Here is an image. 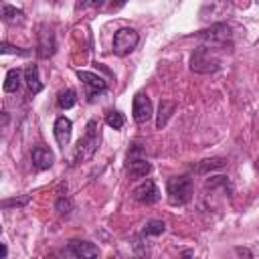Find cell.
I'll return each instance as SVG.
<instances>
[{
	"mask_svg": "<svg viewBox=\"0 0 259 259\" xmlns=\"http://www.w3.org/2000/svg\"><path fill=\"white\" fill-rule=\"evenodd\" d=\"M53 132H55V140L61 148H65L69 142H71V134H73V123L69 117L65 115H59L55 119V125H53Z\"/></svg>",
	"mask_w": 259,
	"mask_h": 259,
	"instance_id": "9",
	"label": "cell"
},
{
	"mask_svg": "<svg viewBox=\"0 0 259 259\" xmlns=\"http://www.w3.org/2000/svg\"><path fill=\"white\" fill-rule=\"evenodd\" d=\"M81 6H93V8H99L103 4V0H81L79 2Z\"/></svg>",
	"mask_w": 259,
	"mask_h": 259,
	"instance_id": "25",
	"label": "cell"
},
{
	"mask_svg": "<svg viewBox=\"0 0 259 259\" xmlns=\"http://www.w3.org/2000/svg\"><path fill=\"white\" fill-rule=\"evenodd\" d=\"M164 231H166V223L158 221V219H152V221H148L144 225V235L146 237H160Z\"/></svg>",
	"mask_w": 259,
	"mask_h": 259,
	"instance_id": "19",
	"label": "cell"
},
{
	"mask_svg": "<svg viewBox=\"0 0 259 259\" xmlns=\"http://www.w3.org/2000/svg\"><path fill=\"white\" fill-rule=\"evenodd\" d=\"M214 47H206V45H200L198 49H194L192 57H190V69L194 73H202V75H208V73H214L219 71L221 67V61L219 57L212 53Z\"/></svg>",
	"mask_w": 259,
	"mask_h": 259,
	"instance_id": "3",
	"label": "cell"
},
{
	"mask_svg": "<svg viewBox=\"0 0 259 259\" xmlns=\"http://www.w3.org/2000/svg\"><path fill=\"white\" fill-rule=\"evenodd\" d=\"M67 255L89 259V257H97L99 255V249L93 243H87V241H71L69 247H67Z\"/></svg>",
	"mask_w": 259,
	"mask_h": 259,
	"instance_id": "11",
	"label": "cell"
},
{
	"mask_svg": "<svg viewBox=\"0 0 259 259\" xmlns=\"http://www.w3.org/2000/svg\"><path fill=\"white\" fill-rule=\"evenodd\" d=\"M57 51V40H55V32L51 26L40 24L38 26V45H36V53L40 59H49L53 57Z\"/></svg>",
	"mask_w": 259,
	"mask_h": 259,
	"instance_id": "7",
	"label": "cell"
},
{
	"mask_svg": "<svg viewBox=\"0 0 259 259\" xmlns=\"http://www.w3.org/2000/svg\"><path fill=\"white\" fill-rule=\"evenodd\" d=\"M235 251H237L239 255H245V257H251V251H249V249H241V247H237Z\"/></svg>",
	"mask_w": 259,
	"mask_h": 259,
	"instance_id": "26",
	"label": "cell"
},
{
	"mask_svg": "<svg viewBox=\"0 0 259 259\" xmlns=\"http://www.w3.org/2000/svg\"><path fill=\"white\" fill-rule=\"evenodd\" d=\"M30 156H32L34 168H38V170H49V168L53 166V162H55L53 152H51L49 148H45V146H34Z\"/></svg>",
	"mask_w": 259,
	"mask_h": 259,
	"instance_id": "12",
	"label": "cell"
},
{
	"mask_svg": "<svg viewBox=\"0 0 259 259\" xmlns=\"http://www.w3.org/2000/svg\"><path fill=\"white\" fill-rule=\"evenodd\" d=\"M174 109H176V101H172V99H162L160 101V109H158V117H156V127L158 130H162L168 123Z\"/></svg>",
	"mask_w": 259,
	"mask_h": 259,
	"instance_id": "14",
	"label": "cell"
},
{
	"mask_svg": "<svg viewBox=\"0 0 259 259\" xmlns=\"http://www.w3.org/2000/svg\"><path fill=\"white\" fill-rule=\"evenodd\" d=\"M2 20L8 22V24H16V22H22L24 20V12L16 6H10V4H4L2 6Z\"/></svg>",
	"mask_w": 259,
	"mask_h": 259,
	"instance_id": "16",
	"label": "cell"
},
{
	"mask_svg": "<svg viewBox=\"0 0 259 259\" xmlns=\"http://www.w3.org/2000/svg\"><path fill=\"white\" fill-rule=\"evenodd\" d=\"M166 194H168V202L172 206H182L186 202H190L192 198V178L182 174V176H172L166 182Z\"/></svg>",
	"mask_w": 259,
	"mask_h": 259,
	"instance_id": "2",
	"label": "cell"
},
{
	"mask_svg": "<svg viewBox=\"0 0 259 259\" xmlns=\"http://www.w3.org/2000/svg\"><path fill=\"white\" fill-rule=\"evenodd\" d=\"M24 81H26L30 93H40V91H42V83H40L38 67H36V65H28V67L24 69Z\"/></svg>",
	"mask_w": 259,
	"mask_h": 259,
	"instance_id": "15",
	"label": "cell"
},
{
	"mask_svg": "<svg viewBox=\"0 0 259 259\" xmlns=\"http://www.w3.org/2000/svg\"><path fill=\"white\" fill-rule=\"evenodd\" d=\"M152 101H150V97L146 95V93H136L134 95V103H132V115H134V119H136V123H140V125H144V123H148L150 119H152Z\"/></svg>",
	"mask_w": 259,
	"mask_h": 259,
	"instance_id": "6",
	"label": "cell"
},
{
	"mask_svg": "<svg viewBox=\"0 0 259 259\" xmlns=\"http://www.w3.org/2000/svg\"><path fill=\"white\" fill-rule=\"evenodd\" d=\"M196 38L202 40V45L206 47H225L227 40L231 38V28L225 22H214L206 30H200Z\"/></svg>",
	"mask_w": 259,
	"mask_h": 259,
	"instance_id": "4",
	"label": "cell"
},
{
	"mask_svg": "<svg viewBox=\"0 0 259 259\" xmlns=\"http://www.w3.org/2000/svg\"><path fill=\"white\" fill-rule=\"evenodd\" d=\"M77 77H79V79L83 81V85L87 87V95H89V99H93L95 93L105 91V81H103L99 75L89 73V71H77Z\"/></svg>",
	"mask_w": 259,
	"mask_h": 259,
	"instance_id": "10",
	"label": "cell"
},
{
	"mask_svg": "<svg viewBox=\"0 0 259 259\" xmlns=\"http://www.w3.org/2000/svg\"><path fill=\"white\" fill-rule=\"evenodd\" d=\"M138 40H140V36H138V32L134 28H121L113 36V53L117 57H125L136 49Z\"/></svg>",
	"mask_w": 259,
	"mask_h": 259,
	"instance_id": "5",
	"label": "cell"
},
{
	"mask_svg": "<svg viewBox=\"0 0 259 259\" xmlns=\"http://www.w3.org/2000/svg\"><path fill=\"white\" fill-rule=\"evenodd\" d=\"M6 253H8V251H6V245H4V243H2V259H4V257H6Z\"/></svg>",
	"mask_w": 259,
	"mask_h": 259,
	"instance_id": "28",
	"label": "cell"
},
{
	"mask_svg": "<svg viewBox=\"0 0 259 259\" xmlns=\"http://www.w3.org/2000/svg\"><path fill=\"white\" fill-rule=\"evenodd\" d=\"M28 202V196H22V198H6L2 202V208H10V206H24Z\"/></svg>",
	"mask_w": 259,
	"mask_h": 259,
	"instance_id": "24",
	"label": "cell"
},
{
	"mask_svg": "<svg viewBox=\"0 0 259 259\" xmlns=\"http://www.w3.org/2000/svg\"><path fill=\"white\" fill-rule=\"evenodd\" d=\"M57 103H59V107L61 109H71L75 103H77V93H75V89H63V91H59V95H57Z\"/></svg>",
	"mask_w": 259,
	"mask_h": 259,
	"instance_id": "18",
	"label": "cell"
},
{
	"mask_svg": "<svg viewBox=\"0 0 259 259\" xmlns=\"http://www.w3.org/2000/svg\"><path fill=\"white\" fill-rule=\"evenodd\" d=\"M55 210L59 212V214H69L71 210H73V202H71V198H67V196H59L57 198V202H55Z\"/></svg>",
	"mask_w": 259,
	"mask_h": 259,
	"instance_id": "22",
	"label": "cell"
},
{
	"mask_svg": "<svg viewBox=\"0 0 259 259\" xmlns=\"http://www.w3.org/2000/svg\"><path fill=\"white\" fill-rule=\"evenodd\" d=\"M0 51H2L4 55H10V53H12V55H22V57H24V55H28V51H24V49H18V47H12V45H8L6 40L0 45Z\"/></svg>",
	"mask_w": 259,
	"mask_h": 259,
	"instance_id": "23",
	"label": "cell"
},
{
	"mask_svg": "<svg viewBox=\"0 0 259 259\" xmlns=\"http://www.w3.org/2000/svg\"><path fill=\"white\" fill-rule=\"evenodd\" d=\"M150 170L152 166L144 158H127V172L132 178H144L150 174Z\"/></svg>",
	"mask_w": 259,
	"mask_h": 259,
	"instance_id": "13",
	"label": "cell"
},
{
	"mask_svg": "<svg viewBox=\"0 0 259 259\" xmlns=\"http://www.w3.org/2000/svg\"><path fill=\"white\" fill-rule=\"evenodd\" d=\"M105 123H107L111 130H121L123 123H125V117H123L121 111L111 109V111H107V115H105Z\"/></svg>",
	"mask_w": 259,
	"mask_h": 259,
	"instance_id": "20",
	"label": "cell"
},
{
	"mask_svg": "<svg viewBox=\"0 0 259 259\" xmlns=\"http://www.w3.org/2000/svg\"><path fill=\"white\" fill-rule=\"evenodd\" d=\"M20 81H22V73H20V69H10V71L6 73V79H4V91H6V93L18 91Z\"/></svg>",
	"mask_w": 259,
	"mask_h": 259,
	"instance_id": "17",
	"label": "cell"
},
{
	"mask_svg": "<svg viewBox=\"0 0 259 259\" xmlns=\"http://www.w3.org/2000/svg\"><path fill=\"white\" fill-rule=\"evenodd\" d=\"M6 121H8V113L2 111V125H6Z\"/></svg>",
	"mask_w": 259,
	"mask_h": 259,
	"instance_id": "27",
	"label": "cell"
},
{
	"mask_svg": "<svg viewBox=\"0 0 259 259\" xmlns=\"http://www.w3.org/2000/svg\"><path fill=\"white\" fill-rule=\"evenodd\" d=\"M97 146H99V123L95 119H91L87 125H85V134L83 138L77 142L73 154H71V164H83L87 160L93 158V154L97 152Z\"/></svg>",
	"mask_w": 259,
	"mask_h": 259,
	"instance_id": "1",
	"label": "cell"
},
{
	"mask_svg": "<svg viewBox=\"0 0 259 259\" xmlns=\"http://www.w3.org/2000/svg\"><path fill=\"white\" fill-rule=\"evenodd\" d=\"M134 198L138 200V202H142V204H154V202H158L160 200V190H158V186L154 184V180H144L142 184H138L136 188H134Z\"/></svg>",
	"mask_w": 259,
	"mask_h": 259,
	"instance_id": "8",
	"label": "cell"
},
{
	"mask_svg": "<svg viewBox=\"0 0 259 259\" xmlns=\"http://www.w3.org/2000/svg\"><path fill=\"white\" fill-rule=\"evenodd\" d=\"M225 166V160L223 158H210V160H202L196 170L198 172H210V170H217V168H223Z\"/></svg>",
	"mask_w": 259,
	"mask_h": 259,
	"instance_id": "21",
	"label": "cell"
},
{
	"mask_svg": "<svg viewBox=\"0 0 259 259\" xmlns=\"http://www.w3.org/2000/svg\"><path fill=\"white\" fill-rule=\"evenodd\" d=\"M255 166H257V170H259V158H257V162H255Z\"/></svg>",
	"mask_w": 259,
	"mask_h": 259,
	"instance_id": "29",
	"label": "cell"
}]
</instances>
